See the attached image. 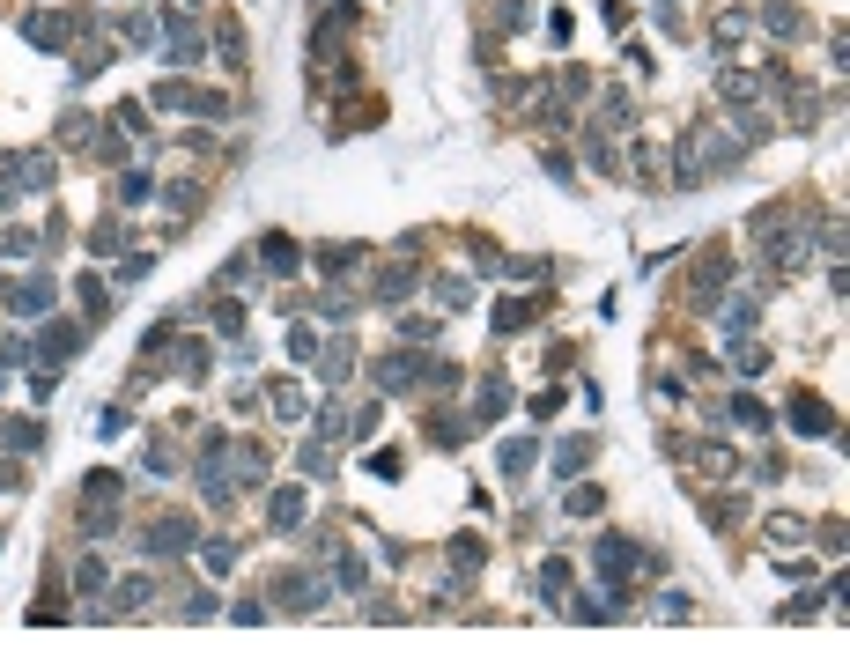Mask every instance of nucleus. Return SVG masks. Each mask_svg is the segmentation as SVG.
<instances>
[{"label":"nucleus","mask_w":850,"mask_h":665,"mask_svg":"<svg viewBox=\"0 0 850 665\" xmlns=\"http://www.w3.org/2000/svg\"><path fill=\"white\" fill-rule=\"evenodd\" d=\"M370 289H377V296H385V303H400V296L414 289V266H407V252H400V266H385V274H377V281H370Z\"/></svg>","instance_id":"c85d7f7f"},{"label":"nucleus","mask_w":850,"mask_h":665,"mask_svg":"<svg viewBox=\"0 0 850 665\" xmlns=\"http://www.w3.org/2000/svg\"><path fill=\"white\" fill-rule=\"evenodd\" d=\"M148 193H156V185H148V170H119V200H126V207L148 200Z\"/></svg>","instance_id":"ea45409f"},{"label":"nucleus","mask_w":850,"mask_h":665,"mask_svg":"<svg viewBox=\"0 0 850 665\" xmlns=\"http://www.w3.org/2000/svg\"><path fill=\"white\" fill-rule=\"evenodd\" d=\"M15 185H23V193H45V185H52V156H15Z\"/></svg>","instance_id":"c756f323"},{"label":"nucleus","mask_w":850,"mask_h":665,"mask_svg":"<svg viewBox=\"0 0 850 665\" xmlns=\"http://www.w3.org/2000/svg\"><path fill=\"white\" fill-rule=\"evenodd\" d=\"M259 266H267V274H281V281H289L296 274V266H304V244H289V237H267V244H259Z\"/></svg>","instance_id":"4468645a"},{"label":"nucleus","mask_w":850,"mask_h":665,"mask_svg":"<svg viewBox=\"0 0 850 665\" xmlns=\"http://www.w3.org/2000/svg\"><path fill=\"white\" fill-rule=\"evenodd\" d=\"M0 296H8L15 311H23V318H37V311L52 303V281H15V289H0Z\"/></svg>","instance_id":"b1692460"},{"label":"nucleus","mask_w":850,"mask_h":665,"mask_svg":"<svg viewBox=\"0 0 850 665\" xmlns=\"http://www.w3.org/2000/svg\"><path fill=\"white\" fill-rule=\"evenodd\" d=\"M725 281H732L725 252H703V259H695V303H717V296H725Z\"/></svg>","instance_id":"ddd939ff"},{"label":"nucleus","mask_w":850,"mask_h":665,"mask_svg":"<svg viewBox=\"0 0 850 665\" xmlns=\"http://www.w3.org/2000/svg\"><path fill=\"white\" fill-rule=\"evenodd\" d=\"M296 466H304L311 481H326V473H333V444H326V436H304V444H296Z\"/></svg>","instance_id":"5701e85b"},{"label":"nucleus","mask_w":850,"mask_h":665,"mask_svg":"<svg viewBox=\"0 0 850 665\" xmlns=\"http://www.w3.org/2000/svg\"><path fill=\"white\" fill-rule=\"evenodd\" d=\"M148 606H156V584H148V577H126L119 599H111V614H148Z\"/></svg>","instance_id":"4be33fe9"},{"label":"nucleus","mask_w":850,"mask_h":665,"mask_svg":"<svg viewBox=\"0 0 850 665\" xmlns=\"http://www.w3.org/2000/svg\"><path fill=\"white\" fill-rule=\"evenodd\" d=\"M570 510H577V518H599V488H584V481H570Z\"/></svg>","instance_id":"a18cd8bd"},{"label":"nucleus","mask_w":850,"mask_h":665,"mask_svg":"<svg viewBox=\"0 0 850 665\" xmlns=\"http://www.w3.org/2000/svg\"><path fill=\"white\" fill-rule=\"evenodd\" d=\"M437 303H444V311H466V303H474V289H466L459 274H444V281H437Z\"/></svg>","instance_id":"4c0bfd02"},{"label":"nucleus","mask_w":850,"mask_h":665,"mask_svg":"<svg viewBox=\"0 0 850 665\" xmlns=\"http://www.w3.org/2000/svg\"><path fill=\"white\" fill-rule=\"evenodd\" d=\"M592 451H599L592 436H562V444H555V473H562V481H577V473L592 466Z\"/></svg>","instance_id":"dca6fc26"},{"label":"nucleus","mask_w":850,"mask_h":665,"mask_svg":"<svg viewBox=\"0 0 850 665\" xmlns=\"http://www.w3.org/2000/svg\"><path fill=\"white\" fill-rule=\"evenodd\" d=\"M0 488H23V466L15 459H0Z\"/></svg>","instance_id":"3c124183"},{"label":"nucleus","mask_w":850,"mask_h":665,"mask_svg":"<svg viewBox=\"0 0 850 665\" xmlns=\"http://www.w3.org/2000/svg\"><path fill=\"white\" fill-rule=\"evenodd\" d=\"M119 473H89L82 481V540H111L119 532Z\"/></svg>","instance_id":"f257e3e1"},{"label":"nucleus","mask_w":850,"mask_h":665,"mask_svg":"<svg viewBox=\"0 0 850 665\" xmlns=\"http://www.w3.org/2000/svg\"><path fill=\"white\" fill-rule=\"evenodd\" d=\"M747 30H754V15H747V8H725V15H717V30H710V37H717V52H732V45H740Z\"/></svg>","instance_id":"cd10ccee"},{"label":"nucleus","mask_w":850,"mask_h":665,"mask_svg":"<svg viewBox=\"0 0 850 665\" xmlns=\"http://www.w3.org/2000/svg\"><path fill=\"white\" fill-rule=\"evenodd\" d=\"M333 584H340V592H370V562L355 555V547H340V555H333Z\"/></svg>","instance_id":"a211bd4d"},{"label":"nucleus","mask_w":850,"mask_h":665,"mask_svg":"<svg viewBox=\"0 0 850 665\" xmlns=\"http://www.w3.org/2000/svg\"><path fill=\"white\" fill-rule=\"evenodd\" d=\"M163 52H170V67H200V23L193 15L163 8Z\"/></svg>","instance_id":"39448f33"},{"label":"nucleus","mask_w":850,"mask_h":665,"mask_svg":"<svg viewBox=\"0 0 850 665\" xmlns=\"http://www.w3.org/2000/svg\"><path fill=\"white\" fill-rule=\"evenodd\" d=\"M200 547V525L193 518H156L141 532V555H193Z\"/></svg>","instance_id":"20e7f679"},{"label":"nucleus","mask_w":850,"mask_h":665,"mask_svg":"<svg viewBox=\"0 0 850 665\" xmlns=\"http://www.w3.org/2000/svg\"><path fill=\"white\" fill-rule=\"evenodd\" d=\"M304 488H274V496H267V518H274V532H296V525H304Z\"/></svg>","instance_id":"2eb2a0df"},{"label":"nucleus","mask_w":850,"mask_h":665,"mask_svg":"<svg viewBox=\"0 0 850 665\" xmlns=\"http://www.w3.org/2000/svg\"><path fill=\"white\" fill-rule=\"evenodd\" d=\"M89 133H97V126H89V111H60V141H67V148H82Z\"/></svg>","instance_id":"e433bc0d"},{"label":"nucleus","mask_w":850,"mask_h":665,"mask_svg":"<svg viewBox=\"0 0 850 665\" xmlns=\"http://www.w3.org/2000/svg\"><path fill=\"white\" fill-rule=\"evenodd\" d=\"M0 185H15V148H0Z\"/></svg>","instance_id":"603ef678"},{"label":"nucleus","mask_w":850,"mask_h":665,"mask_svg":"<svg viewBox=\"0 0 850 665\" xmlns=\"http://www.w3.org/2000/svg\"><path fill=\"white\" fill-rule=\"evenodd\" d=\"M370 473L377 481H400V451H370Z\"/></svg>","instance_id":"8fccbe9b"},{"label":"nucleus","mask_w":850,"mask_h":665,"mask_svg":"<svg viewBox=\"0 0 850 665\" xmlns=\"http://www.w3.org/2000/svg\"><path fill=\"white\" fill-rule=\"evenodd\" d=\"M762 532H769V547H791V540H806V525H799V518H784V510H777V518H769Z\"/></svg>","instance_id":"58836bf2"},{"label":"nucleus","mask_w":850,"mask_h":665,"mask_svg":"<svg viewBox=\"0 0 850 665\" xmlns=\"http://www.w3.org/2000/svg\"><path fill=\"white\" fill-rule=\"evenodd\" d=\"M540 318V296H510V303H496V333H518V326H533Z\"/></svg>","instance_id":"412c9836"},{"label":"nucleus","mask_w":850,"mask_h":665,"mask_svg":"<svg viewBox=\"0 0 850 665\" xmlns=\"http://www.w3.org/2000/svg\"><path fill=\"white\" fill-rule=\"evenodd\" d=\"M267 407H274V422H289V429L311 422V392L304 385H267Z\"/></svg>","instance_id":"9d476101"},{"label":"nucleus","mask_w":850,"mask_h":665,"mask_svg":"<svg viewBox=\"0 0 850 665\" xmlns=\"http://www.w3.org/2000/svg\"><path fill=\"white\" fill-rule=\"evenodd\" d=\"M762 363H769V348H754V340H740V348H732V370H740V377H754Z\"/></svg>","instance_id":"a19ab883"},{"label":"nucleus","mask_w":850,"mask_h":665,"mask_svg":"<svg viewBox=\"0 0 850 665\" xmlns=\"http://www.w3.org/2000/svg\"><path fill=\"white\" fill-rule=\"evenodd\" d=\"M274 614H318V577L311 569H281L274 577Z\"/></svg>","instance_id":"0eeeda50"},{"label":"nucleus","mask_w":850,"mask_h":665,"mask_svg":"<svg viewBox=\"0 0 850 665\" xmlns=\"http://www.w3.org/2000/svg\"><path fill=\"white\" fill-rule=\"evenodd\" d=\"M0 444H8V451H30L37 429H30V422H0Z\"/></svg>","instance_id":"37998d69"},{"label":"nucleus","mask_w":850,"mask_h":665,"mask_svg":"<svg viewBox=\"0 0 850 665\" xmlns=\"http://www.w3.org/2000/svg\"><path fill=\"white\" fill-rule=\"evenodd\" d=\"M348 355H355L348 340H333L326 355H311V363H318V385H340V377H348Z\"/></svg>","instance_id":"7c9ffc66"},{"label":"nucleus","mask_w":850,"mask_h":665,"mask_svg":"<svg viewBox=\"0 0 850 665\" xmlns=\"http://www.w3.org/2000/svg\"><path fill=\"white\" fill-rule=\"evenodd\" d=\"M732 422H740V429H769V407L754 392H740V399H732Z\"/></svg>","instance_id":"473e14b6"},{"label":"nucleus","mask_w":850,"mask_h":665,"mask_svg":"<svg viewBox=\"0 0 850 665\" xmlns=\"http://www.w3.org/2000/svg\"><path fill=\"white\" fill-rule=\"evenodd\" d=\"M451 569H481V540H451Z\"/></svg>","instance_id":"de8ad7c7"},{"label":"nucleus","mask_w":850,"mask_h":665,"mask_svg":"<svg viewBox=\"0 0 850 665\" xmlns=\"http://www.w3.org/2000/svg\"><path fill=\"white\" fill-rule=\"evenodd\" d=\"M703 170H710V126H688L673 148V185H703Z\"/></svg>","instance_id":"423d86ee"},{"label":"nucleus","mask_w":850,"mask_h":665,"mask_svg":"<svg viewBox=\"0 0 850 665\" xmlns=\"http://www.w3.org/2000/svg\"><path fill=\"white\" fill-rule=\"evenodd\" d=\"M126 237H134V230H126L119 215H104L97 230H89V252H97V259H111V252H126Z\"/></svg>","instance_id":"393cba45"},{"label":"nucleus","mask_w":850,"mask_h":665,"mask_svg":"<svg viewBox=\"0 0 850 665\" xmlns=\"http://www.w3.org/2000/svg\"><path fill=\"white\" fill-rule=\"evenodd\" d=\"M651 555H644V547H636V540H621V532H599V540H592V569H599V577H607V584H621V577H636V569H644Z\"/></svg>","instance_id":"7ed1b4c3"},{"label":"nucleus","mask_w":850,"mask_h":665,"mask_svg":"<svg viewBox=\"0 0 850 665\" xmlns=\"http://www.w3.org/2000/svg\"><path fill=\"white\" fill-rule=\"evenodd\" d=\"M74 584H82V592H104V584H111V569H104L97 555H82V562H74Z\"/></svg>","instance_id":"f704fd0d"},{"label":"nucleus","mask_w":850,"mask_h":665,"mask_svg":"<svg viewBox=\"0 0 850 665\" xmlns=\"http://www.w3.org/2000/svg\"><path fill=\"white\" fill-rule=\"evenodd\" d=\"M695 459H703V473H710V481H732V451H725V444H703Z\"/></svg>","instance_id":"c9c22d12"},{"label":"nucleus","mask_w":850,"mask_h":665,"mask_svg":"<svg viewBox=\"0 0 850 665\" xmlns=\"http://www.w3.org/2000/svg\"><path fill=\"white\" fill-rule=\"evenodd\" d=\"M377 422H385V407L370 399V407H355V414H348V436H355V444H370V436H377Z\"/></svg>","instance_id":"72a5a7b5"},{"label":"nucleus","mask_w":850,"mask_h":665,"mask_svg":"<svg viewBox=\"0 0 850 665\" xmlns=\"http://www.w3.org/2000/svg\"><path fill=\"white\" fill-rule=\"evenodd\" d=\"M503 407H510V385H503V370H488L481 385H474V414H466V429H488Z\"/></svg>","instance_id":"6e6552de"},{"label":"nucleus","mask_w":850,"mask_h":665,"mask_svg":"<svg viewBox=\"0 0 850 665\" xmlns=\"http://www.w3.org/2000/svg\"><path fill=\"white\" fill-rule=\"evenodd\" d=\"M289 355H296V363H311V355H318V333L311 326H289Z\"/></svg>","instance_id":"c03bdc74"},{"label":"nucleus","mask_w":850,"mask_h":665,"mask_svg":"<svg viewBox=\"0 0 850 665\" xmlns=\"http://www.w3.org/2000/svg\"><path fill=\"white\" fill-rule=\"evenodd\" d=\"M754 89H762V82H754L747 67H717V97H725V104H754Z\"/></svg>","instance_id":"aec40b11"},{"label":"nucleus","mask_w":850,"mask_h":665,"mask_svg":"<svg viewBox=\"0 0 850 665\" xmlns=\"http://www.w3.org/2000/svg\"><path fill=\"white\" fill-rule=\"evenodd\" d=\"M754 23H762L769 37H799V30H806V23H799V8H784V0H769V8L754 15Z\"/></svg>","instance_id":"bb28decb"},{"label":"nucleus","mask_w":850,"mask_h":665,"mask_svg":"<svg viewBox=\"0 0 850 665\" xmlns=\"http://www.w3.org/2000/svg\"><path fill=\"white\" fill-rule=\"evenodd\" d=\"M540 592H547V599H562V592H570V562H562V555H547V562H540Z\"/></svg>","instance_id":"2f4dec72"},{"label":"nucleus","mask_w":850,"mask_h":665,"mask_svg":"<svg viewBox=\"0 0 850 665\" xmlns=\"http://www.w3.org/2000/svg\"><path fill=\"white\" fill-rule=\"evenodd\" d=\"M82 333H89V326H45V340H37L45 370H67V363H74V348H82Z\"/></svg>","instance_id":"9b49d317"},{"label":"nucleus","mask_w":850,"mask_h":665,"mask_svg":"<svg viewBox=\"0 0 850 665\" xmlns=\"http://www.w3.org/2000/svg\"><path fill=\"white\" fill-rule=\"evenodd\" d=\"M222 459H230L237 488H259V481H267V451H259V444H237V451H222Z\"/></svg>","instance_id":"f3484780"},{"label":"nucleus","mask_w":850,"mask_h":665,"mask_svg":"<svg viewBox=\"0 0 850 665\" xmlns=\"http://www.w3.org/2000/svg\"><path fill=\"white\" fill-rule=\"evenodd\" d=\"M533 459H540V444H533V436H510V444L496 451V466L510 473V481H525V466H533Z\"/></svg>","instance_id":"6ab92c4d"},{"label":"nucleus","mask_w":850,"mask_h":665,"mask_svg":"<svg viewBox=\"0 0 850 665\" xmlns=\"http://www.w3.org/2000/svg\"><path fill=\"white\" fill-rule=\"evenodd\" d=\"M141 466H148V473H156V481H170V444H163V436H156V444H148V451H141Z\"/></svg>","instance_id":"49530a36"},{"label":"nucleus","mask_w":850,"mask_h":665,"mask_svg":"<svg viewBox=\"0 0 850 665\" xmlns=\"http://www.w3.org/2000/svg\"><path fill=\"white\" fill-rule=\"evenodd\" d=\"M0 244H8V259H30V252H37V230H8Z\"/></svg>","instance_id":"09e8293b"},{"label":"nucleus","mask_w":850,"mask_h":665,"mask_svg":"<svg viewBox=\"0 0 850 665\" xmlns=\"http://www.w3.org/2000/svg\"><path fill=\"white\" fill-rule=\"evenodd\" d=\"M200 562H207V569H230L237 547H230V540H200Z\"/></svg>","instance_id":"79ce46f5"},{"label":"nucleus","mask_w":850,"mask_h":665,"mask_svg":"<svg viewBox=\"0 0 850 665\" xmlns=\"http://www.w3.org/2000/svg\"><path fill=\"white\" fill-rule=\"evenodd\" d=\"M23 37H30L37 52H60L67 37H74V15H52V8H37L30 23H23Z\"/></svg>","instance_id":"1a4fd4ad"},{"label":"nucleus","mask_w":850,"mask_h":665,"mask_svg":"<svg viewBox=\"0 0 850 665\" xmlns=\"http://www.w3.org/2000/svg\"><path fill=\"white\" fill-rule=\"evenodd\" d=\"M791 429H799V436H836V414H828L814 392H799V399H791Z\"/></svg>","instance_id":"f8f14e48"},{"label":"nucleus","mask_w":850,"mask_h":665,"mask_svg":"<svg viewBox=\"0 0 850 665\" xmlns=\"http://www.w3.org/2000/svg\"><path fill=\"white\" fill-rule=\"evenodd\" d=\"M148 104H156V111H200V119H222V111H230L222 89H193V82H178V74L156 82V97H148Z\"/></svg>","instance_id":"f03ea898"},{"label":"nucleus","mask_w":850,"mask_h":665,"mask_svg":"<svg viewBox=\"0 0 850 665\" xmlns=\"http://www.w3.org/2000/svg\"><path fill=\"white\" fill-rule=\"evenodd\" d=\"M754 318H762V303H754V296H732V303H717V326H725V333H747Z\"/></svg>","instance_id":"a878e982"}]
</instances>
